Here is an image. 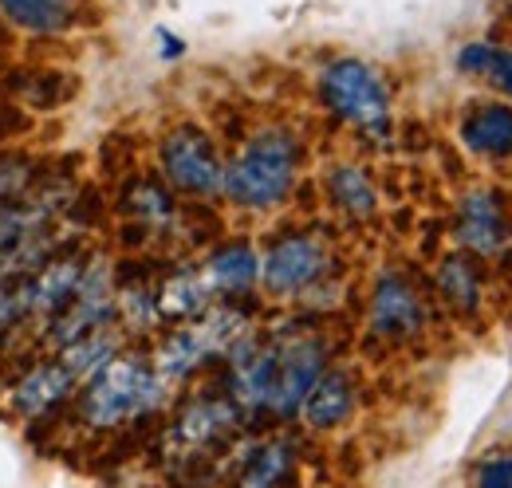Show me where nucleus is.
Here are the masks:
<instances>
[{"instance_id":"obj_28","label":"nucleus","mask_w":512,"mask_h":488,"mask_svg":"<svg viewBox=\"0 0 512 488\" xmlns=\"http://www.w3.org/2000/svg\"><path fill=\"white\" fill-rule=\"evenodd\" d=\"M158 40L166 44V48H162V56H166V60H174V56H182V52H186V44H182L178 36H170V32H158Z\"/></svg>"},{"instance_id":"obj_1","label":"nucleus","mask_w":512,"mask_h":488,"mask_svg":"<svg viewBox=\"0 0 512 488\" xmlns=\"http://www.w3.org/2000/svg\"><path fill=\"white\" fill-rule=\"evenodd\" d=\"M166 382L154 363L138 351H119L91 382H83V394L75 402V414L87 429L111 433V429L138 422L162 406Z\"/></svg>"},{"instance_id":"obj_16","label":"nucleus","mask_w":512,"mask_h":488,"mask_svg":"<svg viewBox=\"0 0 512 488\" xmlns=\"http://www.w3.org/2000/svg\"><path fill=\"white\" fill-rule=\"evenodd\" d=\"M205 284L225 292V296H241L249 292L256 280H260V260L256 252L245 241H233V244H221L209 260H205Z\"/></svg>"},{"instance_id":"obj_20","label":"nucleus","mask_w":512,"mask_h":488,"mask_svg":"<svg viewBox=\"0 0 512 488\" xmlns=\"http://www.w3.org/2000/svg\"><path fill=\"white\" fill-rule=\"evenodd\" d=\"M327 193H331V201H335L347 217H355V221H367V217H375V209H379L375 185H371V178H367L363 170H355V166H335V170H327Z\"/></svg>"},{"instance_id":"obj_11","label":"nucleus","mask_w":512,"mask_h":488,"mask_svg":"<svg viewBox=\"0 0 512 488\" xmlns=\"http://www.w3.org/2000/svg\"><path fill=\"white\" fill-rule=\"evenodd\" d=\"M75 378L64 370L60 359H40L36 366H28L12 390H8V402H12V414H20L24 422H40L48 414H56L67 398L75 394Z\"/></svg>"},{"instance_id":"obj_26","label":"nucleus","mask_w":512,"mask_h":488,"mask_svg":"<svg viewBox=\"0 0 512 488\" xmlns=\"http://www.w3.org/2000/svg\"><path fill=\"white\" fill-rule=\"evenodd\" d=\"M20 319H24V280L0 268V331H8Z\"/></svg>"},{"instance_id":"obj_9","label":"nucleus","mask_w":512,"mask_h":488,"mask_svg":"<svg viewBox=\"0 0 512 488\" xmlns=\"http://www.w3.org/2000/svg\"><path fill=\"white\" fill-rule=\"evenodd\" d=\"M87 252L79 248H60L56 256H48L32 276H24V319H44L52 323L75 296L83 268H87Z\"/></svg>"},{"instance_id":"obj_8","label":"nucleus","mask_w":512,"mask_h":488,"mask_svg":"<svg viewBox=\"0 0 512 488\" xmlns=\"http://www.w3.org/2000/svg\"><path fill=\"white\" fill-rule=\"evenodd\" d=\"M327 272V248L312 233H292L268 248V256L260 260V280L272 296H292L312 288Z\"/></svg>"},{"instance_id":"obj_21","label":"nucleus","mask_w":512,"mask_h":488,"mask_svg":"<svg viewBox=\"0 0 512 488\" xmlns=\"http://www.w3.org/2000/svg\"><path fill=\"white\" fill-rule=\"evenodd\" d=\"M438 292L457 311H477V304H481V272H477V264L465 252L442 260V268H438Z\"/></svg>"},{"instance_id":"obj_25","label":"nucleus","mask_w":512,"mask_h":488,"mask_svg":"<svg viewBox=\"0 0 512 488\" xmlns=\"http://www.w3.org/2000/svg\"><path fill=\"white\" fill-rule=\"evenodd\" d=\"M119 315L130 331H150L162 315H158V296L150 284H127L119 292Z\"/></svg>"},{"instance_id":"obj_4","label":"nucleus","mask_w":512,"mask_h":488,"mask_svg":"<svg viewBox=\"0 0 512 488\" xmlns=\"http://www.w3.org/2000/svg\"><path fill=\"white\" fill-rule=\"evenodd\" d=\"M320 95L335 119L359 126L363 134L386 138L390 130V95L375 67L363 60H335L320 75Z\"/></svg>"},{"instance_id":"obj_5","label":"nucleus","mask_w":512,"mask_h":488,"mask_svg":"<svg viewBox=\"0 0 512 488\" xmlns=\"http://www.w3.org/2000/svg\"><path fill=\"white\" fill-rule=\"evenodd\" d=\"M119 315V292H115V272L107 264V256H91L87 268H83V280L71 296V304L48 323L44 339L48 347L64 351L75 339L99 331V327H111V319Z\"/></svg>"},{"instance_id":"obj_24","label":"nucleus","mask_w":512,"mask_h":488,"mask_svg":"<svg viewBox=\"0 0 512 488\" xmlns=\"http://www.w3.org/2000/svg\"><path fill=\"white\" fill-rule=\"evenodd\" d=\"M123 209L130 217H138L142 225H166L174 217V197L154 178H134L123 193Z\"/></svg>"},{"instance_id":"obj_18","label":"nucleus","mask_w":512,"mask_h":488,"mask_svg":"<svg viewBox=\"0 0 512 488\" xmlns=\"http://www.w3.org/2000/svg\"><path fill=\"white\" fill-rule=\"evenodd\" d=\"M79 0H0L8 24L24 32H60L75 20Z\"/></svg>"},{"instance_id":"obj_7","label":"nucleus","mask_w":512,"mask_h":488,"mask_svg":"<svg viewBox=\"0 0 512 488\" xmlns=\"http://www.w3.org/2000/svg\"><path fill=\"white\" fill-rule=\"evenodd\" d=\"M327 343L316 335H276V386H272V402L268 414L276 418H292L300 414L308 390L320 382V374L327 370Z\"/></svg>"},{"instance_id":"obj_13","label":"nucleus","mask_w":512,"mask_h":488,"mask_svg":"<svg viewBox=\"0 0 512 488\" xmlns=\"http://www.w3.org/2000/svg\"><path fill=\"white\" fill-rule=\"evenodd\" d=\"M237 422H241V410L233 406V398H197L170 426V441L178 449H209L225 441Z\"/></svg>"},{"instance_id":"obj_17","label":"nucleus","mask_w":512,"mask_h":488,"mask_svg":"<svg viewBox=\"0 0 512 488\" xmlns=\"http://www.w3.org/2000/svg\"><path fill=\"white\" fill-rule=\"evenodd\" d=\"M115 355H119V335H115V327H99V331L75 339V343L64 347V351H56V359L64 363V370L79 382V386L91 382V378L111 363Z\"/></svg>"},{"instance_id":"obj_6","label":"nucleus","mask_w":512,"mask_h":488,"mask_svg":"<svg viewBox=\"0 0 512 488\" xmlns=\"http://www.w3.org/2000/svg\"><path fill=\"white\" fill-rule=\"evenodd\" d=\"M158 158H162V174L166 182L182 193H193V197H213L221 193V182H225V166L217 158V146L213 138L201 130V126H174L162 146H158Z\"/></svg>"},{"instance_id":"obj_23","label":"nucleus","mask_w":512,"mask_h":488,"mask_svg":"<svg viewBox=\"0 0 512 488\" xmlns=\"http://www.w3.org/2000/svg\"><path fill=\"white\" fill-rule=\"evenodd\" d=\"M457 67L469 75H481L485 83H493L497 91H505L512 99V52L509 48H493V44H465L457 52Z\"/></svg>"},{"instance_id":"obj_10","label":"nucleus","mask_w":512,"mask_h":488,"mask_svg":"<svg viewBox=\"0 0 512 488\" xmlns=\"http://www.w3.org/2000/svg\"><path fill=\"white\" fill-rule=\"evenodd\" d=\"M453 237L461 248L477 252V256H497L509 248L512 225L505 217V201L501 193L493 189H473L461 197L457 205V225H453Z\"/></svg>"},{"instance_id":"obj_22","label":"nucleus","mask_w":512,"mask_h":488,"mask_svg":"<svg viewBox=\"0 0 512 488\" xmlns=\"http://www.w3.org/2000/svg\"><path fill=\"white\" fill-rule=\"evenodd\" d=\"M288 469H292V445L288 441H268V445L253 449V457L245 461L237 488H280Z\"/></svg>"},{"instance_id":"obj_27","label":"nucleus","mask_w":512,"mask_h":488,"mask_svg":"<svg viewBox=\"0 0 512 488\" xmlns=\"http://www.w3.org/2000/svg\"><path fill=\"white\" fill-rule=\"evenodd\" d=\"M477 488H512V453L489 457L477 469Z\"/></svg>"},{"instance_id":"obj_19","label":"nucleus","mask_w":512,"mask_h":488,"mask_svg":"<svg viewBox=\"0 0 512 488\" xmlns=\"http://www.w3.org/2000/svg\"><path fill=\"white\" fill-rule=\"evenodd\" d=\"M158 296V315L162 319H197L209 307V284L197 272H174L162 280Z\"/></svg>"},{"instance_id":"obj_3","label":"nucleus","mask_w":512,"mask_h":488,"mask_svg":"<svg viewBox=\"0 0 512 488\" xmlns=\"http://www.w3.org/2000/svg\"><path fill=\"white\" fill-rule=\"evenodd\" d=\"M241 335H249V323L237 307H205L193 323L162 339V347L150 363L162 374V382H178V378L193 374L205 359L229 355L241 343Z\"/></svg>"},{"instance_id":"obj_15","label":"nucleus","mask_w":512,"mask_h":488,"mask_svg":"<svg viewBox=\"0 0 512 488\" xmlns=\"http://www.w3.org/2000/svg\"><path fill=\"white\" fill-rule=\"evenodd\" d=\"M355 410V382L347 370H323L320 382L308 390L300 414L312 429H331L339 422H347Z\"/></svg>"},{"instance_id":"obj_14","label":"nucleus","mask_w":512,"mask_h":488,"mask_svg":"<svg viewBox=\"0 0 512 488\" xmlns=\"http://www.w3.org/2000/svg\"><path fill=\"white\" fill-rule=\"evenodd\" d=\"M461 142L485 158H512V107L477 103L461 119Z\"/></svg>"},{"instance_id":"obj_12","label":"nucleus","mask_w":512,"mask_h":488,"mask_svg":"<svg viewBox=\"0 0 512 488\" xmlns=\"http://www.w3.org/2000/svg\"><path fill=\"white\" fill-rule=\"evenodd\" d=\"M422 327H426V304L402 276L386 272L371 296V331L383 339H414Z\"/></svg>"},{"instance_id":"obj_2","label":"nucleus","mask_w":512,"mask_h":488,"mask_svg":"<svg viewBox=\"0 0 512 488\" xmlns=\"http://www.w3.org/2000/svg\"><path fill=\"white\" fill-rule=\"evenodd\" d=\"M300 166V146L288 130L268 126L237 150V158L225 166L221 193L241 209H272L288 197Z\"/></svg>"}]
</instances>
